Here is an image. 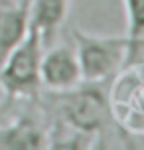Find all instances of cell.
Instances as JSON below:
<instances>
[{
	"instance_id": "6da1fadb",
	"label": "cell",
	"mask_w": 144,
	"mask_h": 150,
	"mask_svg": "<svg viewBox=\"0 0 144 150\" xmlns=\"http://www.w3.org/2000/svg\"><path fill=\"white\" fill-rule=\"evenodd\" d=\"M107 83H81L69 91L52 95V122H61L95 138V142H107L109 134L124 128L116 122Z\"/></svg>"
},
{
	"instance_id": "7a4b0ae2",
	"label": "cell",
	"mask_w": 144,
	"mask_h": 150,
	"mask_svg": "<svg viewBox=\"0 0 144 150\" xmlns=\"http://www.w3.org/2000/svg\"><path fill=\"white\" fill-rule=\"evenodd\" d=\"M73 47L83 83H109L126 65L128 36H97L73 30Z\"/></svg>"
},
{
	"instance_id": "3957f363",
	"label": "cell",
	"mask_w": 144,
	"mask_h": 150,
	"mask_svg": "<svg viewBox=\"0 0 144 150\" xmlns=\"http://www.w3.org/2000/svg\"><path fill=\"white\" fill-rule=\"evenodd\" d=\"M44 45L38 32L28 28L6 59L0 65V91L14 99L36 97L40 91V59Z\"/></svg>"
},
{
	"instance_id": "277c9868",
	"label": "cell",
	"mask_w": 144,
	"mask_h": 150,
	"mask_svg": "<svg viewBox=\"0 0 144 150\" xmlns=\"http://www.w3.org/2000/svg\"><path fill=\"white\" fill-rule=\"evenodd\" d=\"M83 83L75 47L69 44H52L44 47L40 59V85L49 93L69 91Z\"/></svg>"
},
{
	"instance_id": "5b68a950",
	"label": "cell",
	"mask_w": 144,
	"mask_h": 150,
	"mask_svg": "<svg viewBox=\"0 0 144 150\" xmlns=\"http://www.w3.org/2000/svg\"><path fill=\"white\" fill-rule=\"evenodd\" d=\"M71 0H30L28 2V20L30 28L38 32L42 45L55 44L67 22Z\"/></svg>"
},
{
	"instance_id": "8992f818",
	"label": "cell",
	"mask_w": 144,
	"mask_h": 150,
	"mask_svg": "<svg viewBox=\"0 0 144 150\" xmlns=\"http://www.w3.org/2000/svg\"><path fill=\"white\" fill-rule=\"evenodd\" d=\"M0 148L40 150L47 148V128L30 117H16L12 122L0 125Z\"/></svg>"
},
{
	"instance_id": "52a82bcc",
	"label": "cell",
	"mask_w": 144,
	"mask_h": 150,
	"mask_svg": "<svg viewBox=\"0 0 144 150\" xmlns=\"http://www.w3.org/2000/svg\"><path fill=\"white\" fill-rule=\"evenodd\" d=\"M30 28L28 6L0 2V65Z\"/></svg>"
},
{
	"instance_id": "ba28073f",
	"label": "cell",
	"mask_w": 144,
	"mask_h": 150,
	"mask_svg": "<svg viewBox=\"0 0 144 150\" xmlns=\"http://www.w3.org/2000/svg\"><path fill=\"white\" fill-rule=\"evenodd\" d=\"M126 16V36L144 38V0H122Z\"/></svg>"
},
{
	"instance_id": "9c48e42d",
	"label": "cell",
	"mask_w": 144,
	"mask_h": 150,
	"mask_svg": "<svg viewBox=\"0 0 144 150\" xmlns=\"http://www.w3.org/2000/svg\"><path fill=\"white\" fill-rule=\"evenodd\" d=\"M2 2H6V4H20V6H28V2H30V0H2Z\"/></svg>"
}]
</instances>
